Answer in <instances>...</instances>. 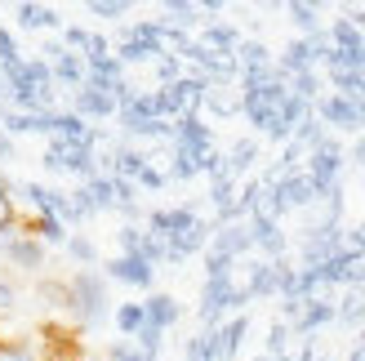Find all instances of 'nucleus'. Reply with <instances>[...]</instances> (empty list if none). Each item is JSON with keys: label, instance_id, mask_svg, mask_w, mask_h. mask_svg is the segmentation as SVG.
Here are the masks:
<instances>
[{"label": "nucleus", "instance_id": "obj_5", "mask_svg": "<svg viewBox=\"0 0 365 361\" xmlns=\"http://www.w3.org/2000/svg\"><path fill=\"white\" fill-rule=\"evenodd\" d=\"M71 112H76L81 121H85V116H89V121H103V116L120 112V103H116V94H107V89L81 85V89H76V103H71Z\"/></svg>", "mask_w": 365, "mask_h": 361}, {"label": "nucleus", "instance_id": "obj_14", "mask_svg": "<svg viewBox=\"0 0 365 361\" xmlns=\"http://www.w3.org/2000/svg\"><path fill=\"white\" fill-rule=\"evenodd\" d=\"M289 9V18L307 31V36H321V9L317 5H285Z\"/></svg>", "mask_w": 365, "mask_h": 361}, {"label": "nucleus", "instance_id": "obj_2", "mask_svg": "<svg viewBox=\"0 0 365 361\" xmlns=\"http://www.w3.org/2000/svg\"><path fill=\"white\" fill-rule=\"evenodd\" d=\"M0 255H5L14 268H23V273H41V268L49 263V250L31 237V232H14V237L0 241Z\"/></svg>", "mask_w": 365, "mask_h": 361}, {"label": "nucleus", "instance_id": "obj_18", "mask_svg": "<svg viewBox=\"0 0 365 361\" xmlns=\"http://www.w3.org/2000/svg\"><path fill=\"white\" fill-rule=\"evenodd\" d=\"M143 250V228H120V255H138Z\"/></svg>", "mask_w": 365, "mask_h": 361}, {"label": "nucleus", "instance_id": "obj_1", "mask_svg": "<svg viewBox=\"0 0 365 361\" xmlns=\"http://www.w3.org/2000/svg\"><path fill=\"white\" fill-rule=\"evenodd\" d=\"M67 312L81 321L85 330L103 326L112 317V295H107V277L94 268H81V273L67 277Z\"/></svg>", "mask_w": 365, "mask_h": 361}, {"label": "nucleus", "instance_id": "obj_20", "mask_svg": "<svg viewBox=\"0 0 365 361\" xmlns=\"http://www.w3.org/2000/svg\"><path fill=\"white\" fill-rule=\"evenodd\" d=\"M14 156H18V143H14L5 130H0V161H14Z\"/></svg>", "mask_w": 365, "mask_h": 361}, {"label": "nucleus", "instance_id": "obj_21", "mask_svg": "<svg viewBox=\"0 0 365 361\" xmlns=\"http://www.w3.org/2000/svg\"><path fill=\"white\" fill-rule=\"evenodd\" d=\"M352 161H356V166H365V138H361L356 148H352Z\"/></svg>", "mask_w": 365, "mask_h": 361}, {"label": "nucleus", "instance_id": "obj_7", "mask_svg": "<svg viewBox=\"0 0 365 361\" xmlns=\"http://www.w3.org/2000/svg\"><path fill=\"white\" fill-rule=\"evenodd\" d=\"M18 14V27H36V31H63V14L58 9H49V5H14Z\"/></svg>", "mask_w": 365, "mask_h": 361}, {"label": "nucleus", "instance_id": "obj_8", "mask_svg": "<svg viewBox=\"0 0 365 361\" xmlns=\"http://www.w3.org/2000/svg\"><path fill=\"white\" fill-rule=\"evenodd\" d=\"M112 321L120 339H138L143 330H148V312H143V303H120V308H112Z\"/></svg>", "mask_w": 365, "mask_h": 361}, {"label": "nucleus", "instance_id": "obj_11", "mask_svg": "<svg viewBox=\"0 0 365 361\" xmlns=\"http://www.w3.org/2000/svg\"><path fill=\"white\" fill-rule=\"evenodd\" d=\"M63 250H67V259H71V263H81V268H98V245L89 241V237H81V232H71Z\"/></svg>", "mask_w": 365, "mask_h": 361}, {"label": "nucleus", "instance_id": "obj_13", "mask_svg": "<svg viewBox=\"0 0 365 361\" xmlns=\"http://www.w3.org/2000/svg\"><path fill=\"white\" fill-rule=\"evenodd\" d=\"M160 14H170V27H196L200 23V5H187V0H165Z\"/></svg>", "mask_w": 365, "mask_h": 361}, {"label": "nucleus", "instance_id": "obj_16", "mask_svg": "<svg viewBox=\"0 0 365 361\" xmlns=\"http://www.w3.org/2000/svg\"><path fill=\"white\" fill-rule=\"evenodd\" d=\"M134 5L130 0H89L85 5V14H94V18H125Z\"/></svg>", "mask_w": 365, "mask_h": 361}, {"label": "nucleus", "instance_id": "obj_3", "mask_svg": "<svg viewBox=\"0 0 365 361\" xmlns=\"http://www.w3.org/2000/svg\"><path fill=\"white\" fill-rule=\"evenodd\" d=\"M45 63H49L53 85H67V89H81L85 76H89L85 59H81V54H71L67 45H49V49H45Z\"/></svg>", "mask_w": 365, "mask_h": 361}, {"label": "nucleus", "instance_id": "obj_10", "mask_svg": "<svg viewBox=\"0 0 365 361\" xmlns=\"http://www.w3.org/2000/svg\"><path fill=\"white\" fill-rule=\"evenodd\" d=\"M254 156H259V143H254V138H236L232 152H227V161H223V170L236 178V174H245L254 166Z\"/></svg>", "mask_w": 365, "mask_h": 361}, {"label": "nucleus", "instance_id": "obj_12", "mask_svg": "<svg viewBox=\"0 0 365 361\" xmlns=\"http://www.w3.org/2000/svg\"><path fill=\"white\" fill-rule=\"evenodd\" d=\"M107 361H156V352L143 348L138 339H116V344H107Z\"/></svg>", "mask_w": 365, "mask_h": 361}, {"label": "nucleus", "instance_id": "obj_4", "mask_svg": "<svg viewBox=\"0 0 365 361\" xmlns=\"http://www.w3.org/2000/svg\"><path fill=\"white\" fill-rule=\"evenodd\" d=\"M103 277L107 281H120V285H138V290H148L156 281V268L143 259V255H120V259H107L103 263Z\"/></svg>", "mask_w": 365, "mask_h": 361}, {"label": "nucleus", "instance_id": "obj_9", "mask_svg": "<svg viewBox=\"0 0 365 361\" xmlns=\"http://www.w3.org/2000/svg\"><path fill=\"white\" fill-rule=\"evenodd\" d=\"M334 321H343V326H365V285H348L343 303H334Z\"/></svg>", "mask_w": 365, "mask_h": 361}, {"label": "nucleus", "instance_id": "obj_17", "mask_svg": "<svg viewBox=\"0 0 365 361\" xmlns=\"http://www.w3.org/2000/svg\"><path fill=\"white\" fill-rule=\"evenodd\" d=\"M41 299H49V308H67V281H41Z\"/></svg>", "mask_w": 365, "mask_h": 361}, {"label": "nucleus", "instance_id": "obj_6", "mask_svg": "<svg viewBox=\"0 0 365 361\" xmlns=\"http://www.w3.org/2000/svg\"><path fill=\"white\" fill-rule=\"evenodd\" d=\"M143 312H148V330H156V335H165L174 321L182 317V308H178L174 295H152V299H143Z\"/></svg>", "mask_w": 365, "mask_h": 361}, {"label": "nucleus", "instance_id": "obj_19", "mask_svg": "<svg viewBox=\"0 0 365 361\" xmlns=\"http://www.w3.org/2000/svg\"><path fill=\"white\" fill-rule=\"evenodd\" d=\"M18 308V290H14V281H0V312H9Z\"/></svg>", "mask_w": 365, "mask_h": 361}, {"label": "nucleus", "instance_id": "obj_15", "mask_svg": "<svg viewBox=\"0 0 365 361\" xmlns=\"http://www.w3.org/2000/svg\"><path fill=\"white\" fill-rule=\"evenodd\" d=\"M156 76H160V89H170L182 81V63H178V54H160L156 59Z\"/></svg>", "mask_w": 365, "mask_h": 361}]
</instances>
